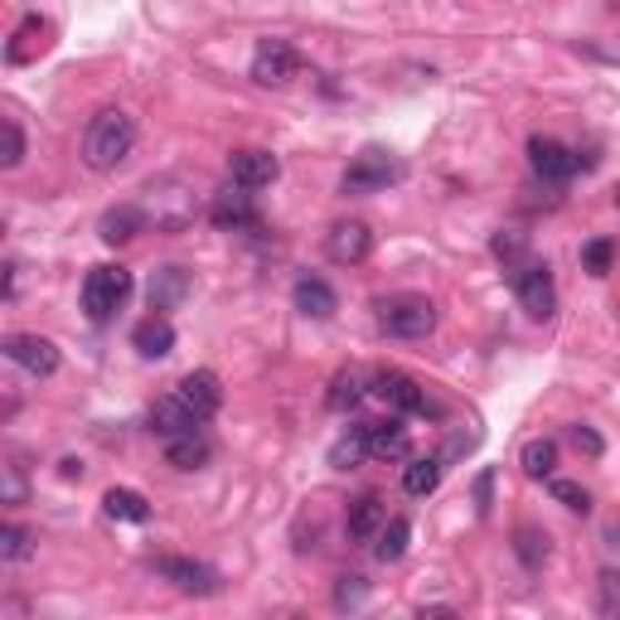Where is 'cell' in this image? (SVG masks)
I'll list each match as a JSON object with an SVG mask.
<instances>
[{
	"label": "cell",
	"mask_w": 620,
	"mask_h": 620,
	"mask_svg": "<svg viewBox=\"0 0 620 620\" xmlns=\"http://www.w3.org/2000/svg\"><path fill=\"white\" fill-rule=\"evenodd\" d=\"M44 49H49V24L39 20V16H24L20 30L10 34V44H6V59L10 63H34Z\"/></svg>",
	"instance_id": "cell-21"
},
{
	"label": "cell",
	"mask_w": 620,
	"mask_h": 620,
	"mask_svg": "<svg viewBox=\"0 0 620 620\" xmlns=\"http://www.w3.org/2000/svg\"><path fill=\"white\" fill-rule=\"evenodd\" d=\"M102 509H108V519H122V524H146L151 519V499L141 490H108L102 495Z\"/></svg>",
	"instance_id": "cell-24"
},
{
	"label": "cell",
	"mask_w": 620,
	"mask_h": 620,
	"mask_svg": "<svg viewBox=\"0 0 620 620\" xmlns=\"http://www.w3.org/2000/svg\"><path fill=\"white\" fill-rule=\"evenodd\" d=\"M282 175V161L262 146H247V151H233L228 155V180L243 184V190H267Z\"/></svg>",
	"instance_id": "cell-13"
},
{
	"label": "cell",
	"mask_w": 620,
	"mask_h": 620,
	"mask_svg": "<svg viewBox=\"0 0 620 620\" xmlns=\"http://www.w3.org/2000/svg\"><path fill=\"white\" fill-rule=\"evenodd\" d=\"M59 475H63V480H78V475H83V460H63Z\"/></svg>",
	"instance_id": "cell-41"
},
{
	"label": "cell",
	"mask_w": 620,
	"mask_h": 620,
	"mask_svg": "<svg viewBox=\"0 0 620 620\" xmlns=\"http://www.w3.org/2000/svg\"><path fill=\"white\" fill-rule=\"evenodd\" d=\"M378 329L393 339H421L437 329V306L427 296H388L378 301Z\"/></svg>",
	"instance_id": "cell-5"
},
{
	"label": "cell",
	"mask_w": 620,
	"mask_h": 620,
	"mask_svg": "<svg viewBox=\"0 0 620 620\" xmlns=\"http://www.w3.org/2000/svg\"><path fill=\"white\" fill-rule=\"evenodd\" d=\"M155 577L184 591V597H214L218 591V572L194 558H155Z\"/></svg>",
	"instance_id": "cell-11"
},
{
	"label": "cell",
	"mask_w": 620,
	"mask_h": 620,
	"mask_svg": "<svg viewBox=\"0 0 620 620\" xmlns=\"http://www.w3.org/2000/svg\"><path fill=\"white\" fill-rule=\"evenodd\" d=\"M146 209L141 204H116V209H108V214L98 218V237L108 247H122V243H131L136 233H146Z\"/></svg>",
	"instance_id": "cell-17"
},
{
	"label": "cell",
	"mask_w": 620,
	"mask_h": 620,
	"mask_svg": "<svg viewBox=\"0 0 620 620\" xmlns=\"http://www.w3.org/2000/svg\"><path fill=\"white\" fill-rule=\"evenodd\" d=\"M368 393H374L378 403H388L393 413H403V417H441V403L431 398L413 374H403V368H378V374L368 378Z\"/></svg>",
	"instance_id": "cell-3"
},
{
	"label": "cell",
	"mask_w": 620,
	"mask_h": 620,
	"mask_svg": "<svg viewBox=\"0 0 620 620\" xmlns=\"http://www.w3.org/2000/svg\"><path fill=\"white\" fill-rule=\"evenodd\" d=\"M131 151H136V122L122 108H102L83 131V165L98 175H112Z\"/></svg>",
	"instance_id": "cell-1"
},
{
	"label": "cell",
	"mask_w": 620,
	"mask_h": 620,
	"mask_svg": "<svg viewBox=\"0 0 620 620\" xmlns=\"http://www.w3.org/2000/svg\"><path fill=\"white\" fill-rule=\"evenodd\" d=\"M597 616H620V572H606L597 577Z\"/></svg>",
	"instance_id": "cell-36"
},
{
	"label": "cell",
	"mask_w": 620,
	"mask_h": 620,
	"mask_svg": "<svg viewBox=\"0 0 620 620\" xmlns=\"http://www.w3.org/2000/svg\"><path fill=\"white\" fill-rule=\"evenodd\" d=\"M184 296H190V272H184V267H161V272H155V282H151V311L155 315L175 311Z\"/></svg>",
	"instance_id": "cell-22"
},
{
	"label": "cell",
	"mask_w": 620,
	"mask_h": 620,
	"mask_svg": "<svg viewBox=\"0 0 620 620\" xmlns=\"http://www.w3.org/2000/svg\"><path fill=\"white\" fill-rule=\"evenodd\" d=\"M490 253H495V262H505V272H514L519 262H529V237L524 233H495Z\"/></svg>",
	"instance_id": "cell-33"
},
{
	"label": "cell",
	"mask_w": 620,
	"mask_h": 620,
	"mask_svg": "<svg viewBox=\"0 0 620 620\" xmlns=\"http://www.w3.org/2000/svg\"><path fill=\"white\" fill-rule=\"evenodd\" d=\"M384 524H388L384 495H359L349 505V514H345V538H354V543H374Z\"/></svg>",
	"instance_id": "cell-16"
},
{
	"label": "cell",
	"mask_w": 620,
	"mask_h": 620,
	"mask_svg": "<svg viewBox=\"0 0 620 620\" xmlns=\"http://www.w3.org/2000/svg\"><path fill=\"white\" fill-rule=\"evenodd\" d=\"M24 558H34V533L20 529V524H6V529H0V562L16 567Z\"/></svg>",
	"instance_id": "cell-32"
},
{
	"label": "cell",
	"mask_w": 620,
	"mask_h": 620,
	"mask_svg": "<svg viewBox=\"0 0 620 620\" xmlns=\"http://www.w3.org/2000/svg\"><path fill=\"white\" fill-rule=\"evenodd\" d=\"M514 552H519V562L529 567V572H543V562L552 558L548 533H543V529H533V524H524V529L514 533Z\"/></svg>",
	"instance_id": "cell-29"
},
{
	"label": "cell",
	"mask_w": 620,
	"mask_h": 620,
	"mask_svg": "<svg viewBox=\"0 0 620 620\" xmlns=\"http://www.w3.org/2000/svg\"><path fill=\"white\" fill-rule=\"evenodd\" d=\"M301 73V54L286 39H262L253 54V83L257 88H286Z\"/></svg>",
	"instance_id": "cell-9"
},
{
	"label": "cell",
	"mask_w": 620,
	"mask_h": 620,
	"mask_svg": "<svg viewBox=\"0 0 620 620\" xmlns=\"http://www.w3.org/2000/svg\"><path fill=\"white\" fill-rule=\"evenodd\" d=\"M364 398H374V393H368V378L359 374V368H345V374H335V384H329V407H335V413H354V407H359Z\"/></svg>",
	"instance_id": "cell-25"
},
{
	"label": "cell",
	"mask_w": 620,
	"mask_h": 620,
	"mask_svg": "<svg viewBox=\"0 0 620 620\" xmlns=\"http://www.w3.org/2000/svg\"><path fill=\"white\" fill-rule=\"evenodd\" d=\"M24 161V136H20V122H6V155H0V165L16 170Z\"/></svg>",
	"instance_id": "cell-38"
},
{
	"label": "cell",
	"mask_w": 620,
	"mask_h": 620,
	"mask_svg": "<svg viewBox=\"0 0 620 620\" xmlns=\"http://www.w3.org/2000/svg\"><path fill=\"white\" fill-rule=\"evenodd\" d=\"M131 345H136L141 359H165V354L175 349V325H170L165 315H146V321L131 329Z\"/></svg>",
	"instance_id": "cell-20"
},
{
	"label": "cell",
	"mask_w": 620,
	"mask_h": 620,
	"mask_svg": "<svg viewBox=\"0 0 620 620\" xmlns=\"http://www.w3.org/2000/svg\"><path fill=\"white\" fill-rule=\"evenodd\" d=\"M175 398L190 407L200 421H209L223 407V384H218V374L214 368H194V374H184L180 378V388H175Z\"/></svg>",
	"instance_id": "cell-14"
},
{
	"label": "cell",
	"mask_w": 620,
	"mask_h": 620,
	"mask_svg": "<svg viewBox=\"0 0 620 620\" xmlns=\"http://www.w3.org/2000/svg\"><path fill=\"white\" fill-rule=\"evenodd\" d=\"M292 301H296L301 315H311V321H329V315H335V292H329L321 276H301Z\"/></svg>",
	"instance_id": "cell-23"
},
{
	"label": "cell",
	"mask_w": 620,
	"mask_h": 620,
	"mask_svg": "<svg viewBox=\"0 0 620 620\" xmlns=\"http://www.w3.org/2000/svg\"><path fill=\"white\" fill-rule=\"evenodd\" d=\"M126 296H131V272L116 267V262H102V267H92L83 276V315L92 325H108L126 306Z\"/></svg>",
	"instance_id": "cell-4"
},
{
	"label": "cell",
	"mask_w": 620,
	"mask_h": 620,
	"mask_svg": "<svg viewBox=\"0 0 620 620\" xmlns=\"http://www.w3.org/2000/svg\"><path fill=\"white\" fill-rule=\"evenodd\" d=\"M572 446H577V451H582V456H591V460H597V456L606 451V441H601L591 427H582V421H577V427H572Z\"/></svg>",
	"instance_id": "cell-39"
},
{
	"label": "cell",
	"mask_w": 620,
	"mask_h": 620,
	"mask_svg": "<svg viewBox=\"0 0 620 620\" xmlns=\"http://www.w3.org/2000/svg\"><path fill=\"white\" fill-rule=\"evenodd\" d=\"M519 466H524V475H533V480H548V475L558 470V441H552V437H533L519 451Z\"/></svg>",
	"instance_id": "cell-28"
},
{
	"label": "cell",
	"mask_w": 620,
	"mask_h": 620,
	"mask_svg": "<svg viewBox=\"0 0 620 620\" xmlns=\"http://www.w3.org/2000/svg\"><path fill=\"white\" fill-rule=\"evenodd\" d=\"M490 480H495V475L485 470V475H480V485H475V499H480V514L490 509Z\"/></svg>",
	"instance_id": "cell-40"
},
{
	"label": "cell",
	"mask_w": 620,
	"mask_h": 620,
	"mask_svg": "<svg viewBox=\"0 0 620 620\" xmlns=\"http://www.w3.org/2000/svg\"><path fill=\"white\" fill-rule=\"evenodd\" d=\"M582 267L591 276H606L616 267V243H611V237H591V243L582 247Z\"/></svg>",
	"instance_id": "cell-35"
},
{
	"label": "cell",
	"mask_w": 620,
	"mask_h": 620,
	"mask_svg": "<svg viewBox=\"0 0 620 620\" xmlns=\"http://www.w3.org/2000/svg\"><path fill=\"white\" fill-rule=\"evenodd\" d=\"M364 437H368V456L378 460H407V451H413V441H407V427L398 417L388 421H359Z\"/></svg>",
	"instance_id": "cell-18"
},
{
	"label": "cell",
	"mask_w": 620,
	"mask_h": 620,
	"mask_svg": "<svg viewBox=\"0 0 620 620\" xmlns=\"http://www.w3.org/2000/svg\"><path fill=\"white\" fill-rule=\"evenodd\" d=\"M209 223H214L218 233H253L257 228V209H253V190H243V184H228V190L214 194V204H209Z\"/></svg>",
	"instance_id": "cell-10"
},
{
	"label": "cell",
	"mask_w": 620,
	"mask_h": 620,
	"mask_svg": "<svg viewBox=\"0 0 620 620\" xmlns=\"http://www.w3.org/2000/svg\"><path fill=\"white\" fill-rule=\"evenodd\" d=\"M165 460L175 470H200L209 460V441L200 437V431H184V437H170L165 441Z\"/></svg>",
	"instance_id": "cell-27"
},
{
	"label": "cell",
	"mask_w": 620,
	"mask_h": 620,
	"mask_svg": "<svg viewBox=\"0 0 620 620\" xmlns=\"http://www.w3.org/2000/svg\"><path fill=\"white\" fill-rule=\"evenodd\" d=\"M441 485V456H417V460H407V470H403V490L407 495H417V499H427L431 490Z\"/></svg>",
	"instance_id": "cell-26"
},
{
	"label": "cell",
	"mask_w": 620,
	"mask_h": 620,
	"mask_svg": "<svg viewBox=\"0 0 620 620\" xmlns=\"http://www.w3.org/2000/svg\"><path fill=\"white\" fill-rule=\"evenodd\" d=\"M616 209H620V194H616Z\"/></svg>",
	"instance_id": "cell-42"
},
{
	"label": "cell",
	"mask_w": 620,
	"mask_h": 620,
	"mask_svg": "<svg viewBox=\"0 0 620 620\" xmlns=\"http://www.w3.org/2000/svg\"><path fill=\"white\" fill-rule=\"evenodd\" d=\"M548 495L558 499L562 509H572V514H587L591 509V495L577 480H558V475H548Z\"/></svg>",
	"instance_id": "cell-34"
},
{
	"label": "cell",
	"mask_w": 620,
	"mask_h": 620,
	"mask_svg": "<svg viewBox=\"0 0 620 620\" xmlns=\"http://www.w3.org/2000/svg\"><path fill=\"white\" fill-rule=\"evenodd\" d=\"M200 427H204V421L194 417L190 407L175 398V393L151 407V431H155V437H165V441H170V437H184V431H200Z\"/></svg>",
	"instance_id": "cell-19"
},
{
	"label": "cell",
	"mask_w": 620,
	"mask_h": 620,
	"mask_svg": "<svg viewBox=\"0 0 620 620\" xmlns=\"http://www.w3.org/2000/svg\"><path fill=\"white\" fill-rule=\"evenodd\" d=\"M509 276H514V296H519V306L529 311L533 321H552V311H558V282H552L548 262H519Z\"/></svg>",
	"instance_id": "cell-6"
},
{
	"label": "cell",
	"mask_w": 620,
	"mask_h": 620,
	"mask_svg": "<svg viewBox=\"0 0 620 620\" xmlns=\"http://www.w3.org/2000/svg\"><path fill=\"white\" fill-rule=\"evenodd\" d=\"M407 543H413V519H388L384 529H378V543H374V552H378V562H398L403 552H407Z\"/></svg>",
	"instance_id": "cell-30"
},
{
	"label": "cell",
	"mask_w": 620,
	"mask_h": 620,
	"mask_svg": "<svg viewBox=\"0 0 620 620\" xmlns=\"http://www.w3.org/2000/svg\"><path fill=\"white\" fill-rule=\"evenodd\" d=\"M141 209H146V218L155 223V228L165 233H180L190 228L194 214H200V204H194V190L184 184L180 175H161L146 184V200H141Z\"/></svg>",
	"instance_id": "cell-2"
},
{
	"label": "cell",
	"mask_w": 620,
	"mask_h": 620,
	"mask_svg": "<svg viewBox=\"0 0 620 620\" xmlns=\"http://www.w3.org/2000/svg\"><path fill=\"white\" fill-rule=\"evenodd\" d=\"M529 165H533L538 180L567 184V180L577 175V151H567L562 141H552V136H533L529 141Z\"/></svg>",
	"instance_id": "cell-15"
},
{
	"label": "cell",
	"mask_w": 620,
	"mask_h": 620,
	"mask_svg": "<svg viewBox=\"0 0 620 620\" xmlns=\"http://www.w3.org/2000/svg\"><path fill=\"white\" fill-rule=\"evenodd\" d=\"M403 180V161H393L388 151H374L368 146L364 155H354V165L345 170L339 190L345 194H374V190H388V184Z\"/></svg>",
	"instance_id": "cell-7"
},
{
	"label": "cell",
	"mask_w": 620,
	"mask_h": 620,
	"mask_svg": "<svg viewBox=\"0 0 620 620\" xmlns=\"http://www.w3.org/2000/svg\"><path fill=\"white\" fill-rule=\"evenodd\" d=\"M364 597H368L364 577H339V587H335V606H339V611H354V606H364Z\"/></svg>",
	"instance_id": "cell-37"
},
{
	"label": "cell",
	"mask_w": 620,
	"mask_h": 620,
	"mask_svg": "<svg viewBox=\"0 0 620 620\" xmlns=\"http://www.w3.org/2000/svg\"><path fill=\"white\" fill-rule=\"evenodd\" d=\"M325 253H329V262H339V267H359V262L374 257V228H368L364 218H339L335 228L325 233Z\"/></svg>",
	"instance_id": "cell-8"
},
{
	"label": "cell",
	"mask_w": 620,
	"mask_h": 620,
	"mask_svg": "<svg viewBox=\"0 0 620 620\" xmlns=\"http://www.w3.org/2000/svg\"><path fill=\"white\" fill-rule=\"evenodd\" d=\"M6 359L10 364H20L24 374H34V378H49V374H59V345L54 339H44V335H6Z\"/></svg>",
	"instance_id": "cell-12"
},
{
	"label": "cell",
	"mask_w": 620,
	"mask_h": 620,
	"mask_svg": "<svg viewBox=\"0 0 620 620\" xmlns=\"http://www.w3.org/2000/svg\"><path fill=\"white\" fill-rule=\"evenodd\" d=\"M364 456H368V437H364V427H349L345 437H339L335 446H329V466H335V470H354Z\"/></svg>",
	"instance_id": "cell-31"
}]
</instances>
